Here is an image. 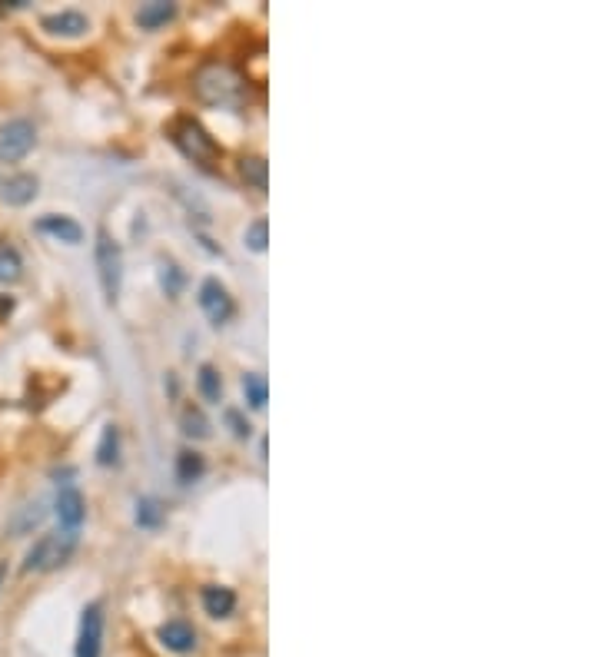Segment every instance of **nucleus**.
<instances>
[{
	"label": "nucleus",
	"instance_id": "obj_1",
	"mask_svg": "<svg viewBox=\"0 0 598 657\" xmlns=\"http://www.w3.org/2000/svg\"><path fill=\"white\" fill-rule=\"evenodd\" d=\"M197 97L206 107H223V110H240L246 100V80L240 70H233L230 64H220V60H210L197 70Z\"/></svg>",
	"mask_w": 598,
	"mask_h": 657
},
{
	"label": "nucleus",
	"instance_id": "obj_2",
	"mask_svg": "<svg viewBox=\"0 0 598 657\" xmlns=\"http://www.w3.org/2000/svg\"><path fill=\"white\" fill-rule=\"evenodd\" d=\"M77 551V531H47V535H40L34 545H30L27 558H24V571H37V575H44V571H54L60 565H67L70 555Z\"/></svg>",
	"mask_w": 598,
	"mask_h": 657
},
{
	"label": "nucleus",
	"instance_id": "obj_3",
	"mask_svg": "<svg viewBox=\"0 0 598 657\" xmlns=\"http://www.w3.org/2000/svg\"><path fill=\"white\" fill-rule=\"evenodd\" d=\"M170 137H173V143L180 146V153L190 156L193 163H213L216 156H220V146H216V140L193 117H180L177 123H173Z\"/></svg>",
	"mask_w": 598,
	"mask_h": 657
},
{
	"label": "nucleus",
	"instance_id": "obj_4",
	"mask_svg": "<svg viewBox=\"0 0 598 657\" xmlns=\"http://www.w3.org/2000/svg\"><path fill=\"white\" fill-rule=\"evenodd\" d=\"M97 276H100L107 302H117L120 286H123V253H120V246L113 243V236L107 229L97 233Z\"/></svg>",
	"mask_w": 598,
	"mask_h": 657
},
{
	"label": "nucleus",
	"instance_id": "obj_5",
	"mask_svg": "<svg viewBox=\"0 0 598 657\" xmlns=\"http://www.w3.org/2000/svg\"><path fill=\"white\" fill-rule=\"evenodd\" d=\"M37 130L30 120H10L0 127V163H17L34 150Z\"/></svg>",
	"mask_w": 598,
	"mask_h": 657
},
{
	"label": "nucleus",
	"instance_id": "obj_6",
	"mask_svg": "<svg viewBox=\"0 0 598 657\" xmlns=\"http://www.w3.org/2000/svg\"><path fill=\"white\" fill-rule=\"evenodd\" d=\"M103 651V604L94 601L84 608L77 634V657H100Z\"/></svg>",
	"mask_w": 598,
	"mask_h": 657
},
{
	"label": "nucleus",
	"instance_id": "obj_7",
	"mask_svg": "<svg viewBox=\"0 0 598 657\" xmlns=\"http://www.w3.org/2000/svg\"><path fill=\"white\" fill-rule=\"evenodd\" d=\"M197 299H200V309L206 312V319L216 322V326H223V322L233 319L236 306H233L230 292H226V286L220 283V279H206V283L200 286Z\"/></svg>",
	"mask_w": 598,
	"mask_h": 657
},
{
	"label": "nucleus",
	"instance_id": "obj_8",
	"mask_svg": "<svg viewBox=\"0 0 598 657\" xmlns=\"http://www.w3.org/2000/svg\"><path fill=\"white\" fill-rule=\"evenodd\" d=\"M37 196V180L30 173H0V200L7 206H27Z\"/></svg>",
	"mask_w": 598,
	"mask_h": 657
},
{
	"label": "nucleus",
	"instance_id": "obj_9",
	"mask_svg": "<svg viewBox=\"0 0 598 657\" xmlns=\"http://www.w3.org/2000/svg\"><path fill=\"white\" fill-rule=\"evenodd\" d=\"M157 638H160L163 648L173 651V654H187V651L197 648V631H193L190 624H187V621H180V618H173V621H167V624H160Z\"/></svg>",
	"mask_w": 598,
	"mask_h": 657
},
{
	"label": "nucleus",
	"instance_id": "obj_10",
	"mask_svg": "<svg viewBox=\"0 0 598 657\" xmlns=\"http://www.w3.org/2000/svg\"><path fill=\"white\" fill-rule=\"evenodd\" d=\"M84 495L77 492V488H64V492L57 495V518H60V528L64 531H77L84 525Z\"/></svg>",
	"mask_w": 598,
	"mask_h": 657
},
{
	"label": "nucleus",
	"instance_id": "obj_11",
	"mask_svg": "<svg viewBox=\"0 0 598 657\" xmlns=\"http://www.w3.org/2000/svg\"><path fill=\"white\" fill-rule=\"evenodd\" d=\"M37 233H44V236H54V239H60V243H67V246H77L80 239H84V229H80V223H74L70 216H44V219H37Z\"/></svg>",
	"mask_w": 598,
	"mask_h": 657
},
{
	"label": "nucleus",
	"instance_id": "obj_12",
	"mask_svg": "<svg viewBox=\"0 0 598 657\" xmlns=\"http://www.w3.org/2000/svg\"><path fill=\"white\" fill-rule=\"evenodd\" d=\"M44 30H50V34H64V37H80L87 30V17L77 14V10H60V14L44 17Z\"/></svg>",
	"mask_w": 598,
	"mask_h": 657
},
{
	"label": "nucleus",
	"instance_id": "obj_13",
	"mask_svg": "<svg viewBox=\"0 0 598 657\" xmlns=\"http://www.w3.org/2000/svg\"><path fill=\"white\" fill-rule=\"evenodd\" d=\"M203 608L210 618H226L236 608V594L230 588H220V584H210V588H203Z\"/></svg>",
	"mask_w": 598,
	"mask_h": 657
},
{
	"label": "nucleus",
	"instance_id": "obj_14",
	"mask_svg": "<svg viewBox=\"0 0 598 657\" xmlns=\"http://www.w3.org/2000/svg\"><path fill=\"white\" fill-rule=\"evenodd\" d=\"M173 14H177V4H170V0H150V4L140 7L137 20H140V27L157 30L167 24V20H173Z\"/></svg>",
	"mask_w": 598,
	"mask_h": 657
},
{
	"label": "nucleus",
	"instance_id": "obj_15",
	"mask_svg": "<svg viewBox=\"0 0 598 657\" xmlns=\"http://www.w3.org/2000/svg\"><path fill=\"white\" fill-rule=\"evenodd\" d=\"M240 176L250 186H256V190H266V183H270V163H266L263 156H243Z\"/></svg>",
	"mask_w": 598,
	"mask_h": 657
},
{
	"label": "nucleus",
	"instance_id": "obj_16",
	"mask_svg": "<svg viewBox=\"0 0 598 657\" xmlns=\"http://www.w3.org/2000/svg\"><path fill=\"white\" fill-rule=\"evenodd\" d=\"M20 273H24V259L14 246L0 239V283H17Z\"/></svg>",
	"mask_w": 598,
	"mask_h": 657
},
{
	"label": "nucleus",
	"instance_id": "obj_17",
	"mask_svg": "<svg viewBox=\"0 0 598 657\" xmlns=\"http://www.w3.org/2000/svg\"><path fill=\"white\" fill-rule=\"evenodd\" d=\"M117 452H120V435H117L113 425H107L103 435H100V445H97V462L100 465H117V458H120Z\"/></svg>",
	"mask_w": 598,
	"mask_h": 657
},
{
	"label": "nucleus",
	"instance_id": "obj_18",
	"mask_svg": "<svg viewBox=\"0 0 598 657\" xmlns=\"http://www.w3.org/2000/svg\"><path fill=\"white\" fill-rule=\"evenodd\" d=\"M206 472V465H203V455H197V452H180V458H177V478L180 482H197V478Z\"/></svg>",
	"mask_w": 598,
	"mask_h": 657
},
{
	"label": "nucleus",
	"instance_id": "obj_19",
	"mask_svg": "<svg viewBox=\"0 0 598 657\" xmlns=\"http://www.w3.org/2000/svg\"><path fill=\"white\" fill-rule=\"evenodd\" d=\"M197 385H200V395L206 402H220L223 382H220V372H216L213 365H203L200 375H197Z\"/></svg>",
	"mask_w": 598,
	"mask_h": 657
},
{
	"label": "nucleus",
	"instance_id": "obj_20",
	"mask_svg": "<svg viewBox=\"0 0 598 657\" xmlns=\"http://www.w3.org/2000/svg\"><path fill=\"white\" fill-rule=\"evenodd\" d=\"M180 425H183V432H187L190 438H206V435H210V422H206V415L200 409H193V405L183 409Z\"/></svg>",
	"mask_w": 598,
	"mask_h": 657
},
{
	"label": "nucleus",
	"instance_id": "obj_21",
	"mask_svg": "<svg viewBox=\"0 0 598 657\" xmlns=\"http://www.w3.org/2000/svg\"><path fill=\"white\" fill-rule=\"evenodd\" d=\"M243 392H246V402L253 405V409H263L266 405V395H270V389H266V379L260 372H250L243 379Z\"/></svg>",
	"mask_w": 598,
	"mask_h": 657
},
{
	"label": "nucleus",
	"instance_id": "obj_22",
	"mask_svg": "<svg viewBox=\"0 0 598 657\" xmlns=\"http://www.w3.org/2000/svg\"><path fill=\"white\" fill-rule=\"evenodd\" d=\"M246 246L253 249V253H266V243H270V223L266 219H253L250 226H246Z\"/></svg>",
	"mask_w": 598,
	"mask_h": 657
},
{
	"label": "nucleus",
	"instance_id": "obj_23",
	"mask_svg": "<svg viewBox=\"0 0 598 657\" xmlns=\"http://www.w3.org/2000/svg\"><path fill=\"white\" fill-rule=\"evenodd\" d=\"M163 521V508L157 498H140L137 502V525L140 528H157Z\"/></svg>",
	"mask_w": 598,
	"mask_h": 657
},
{
	"label": "nucleus",
	"instance_id": "obj_24",
	"mask_svg": "<svg viewBox=\"0 0 598 657\" xmlns=\"http://www.w3.org/2000/svg\"><path fill=\"white\" fill-rule=\"evenodd\" d=\"M160 286L167 289V296H177L183 289V273L177 269V263H170V259H163L160 263Z\"/></svg>",
	"mask_w": 598,
	"mask_h": 657
},
{
	"label": "nucleus",
	"instance_id": "obj_25",
	"mask_svg": "<svg viewBox=\"0 0 598 657\" xmlns=\"http://www.w3.org/2000/svg\"><path fill=\"white\" fill-rule=\"evenodd\" d=\"M40 518H44V505L34 502V505H27L24 511H20V518L10 528H14V531H30L34 525H40Z\"/></svg>",
	"mask_w": 598,
	"mask_h": 657
},
{
	"label": "nucleus",
	"instance_id": "obj_26",
	"mask_svg": "<svg viewBox=\"0 0 598 657\" xmlns=\"http://www.w3.org/2000/svg\"><path fill=\"white\" fill-rule=\"evenodd\" d=\"M226 422L233 425V435H236V438H246V435H250V422H243L240 412H226Z\"/></svg>",
	"mask_w": 598,
	"mask_h": 657
},
{
	"label": "nucleus",
	"instance_id": "obj_27",
	"mask_svg": "<svg viewBox=\"0 0 598 657\" xmlns=\"http://www.w3.org/2000/svg\"><path fill=\"white\" fill-rule=\"evenodd\" d=\"M14 309V299H0V312H10Z\"/></svg>",
	"mask_w": 598,
	"mask_h": 657
},
{
	"label": "nucleus",
	"instance_id": "obj_28",
	"mask_svg": "<svg viewBox=\"0 0 598 657\" xmlns=\"http://www.w3.org/2000/svg\"><path fill=\"white\" fill-rule=\"evenodd\" d=\"M4 581H7V565L0 561V588H4Z\"/></svg>",
	"mask_w": 598,
	"mask_h": 657
}]
</instances>
